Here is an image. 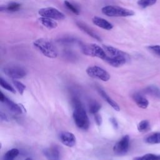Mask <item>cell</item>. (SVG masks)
Masks as SVG:
<instances>
[{
    "mask_svg": "<svg viewBox=\"0 0 160 160\" xmlns=\"http://www.w3.org/2000/svg\"><path fill=\"white\" fill-rule=\"evenodd\" d=\"M33 45L41 54L49 58H56L58 56V51L54 44L48 39L39 38L35 40Z\"/></svg>",
    "mask_w": 160,
    "mask_h": 160,
    "instance_id": "1",
    "label": "cell"
},
{
    "mask_svg": "<svg viewBox=\"0 0 160 160\" xmlns=\"http://www.w3.org/2000/svg\"><path fill=\"white\" fill-rule=\"evenodd\" d=\"M82 52L89 56L97 57L104 60L106 56V53L102 47L94 43H83L79 44Z\"/></svg>",
    "mask_w": 160,
    "mask_h": 160,
    "instance_id": "2",
    "label": "cell"
},
{
    "mask_svg": "<svg viewBox=\"0 0 160 160\" xmlns=\"http://www.w3.org/2000/svg\"><path fill=\"white\" fill-rule=\"evenodd\" d=\"M103 14L108 17H128L134 15V12L129 9L117 6H106L101 9Z\"/></svg>",
    "mask_w": 160,
    "mask_h": 160,
    "instance_id": "3",
    "label": "cell"
},
{
    "mask_svg": "<svg viewBox=\"0 0 160 160\" xmlns=\"http://www.w3.org/2000/svg\"><path fill=\"white\" fill-rule=\"evenodd\" d=\"M73 119L76 125L79 129L87 130L89 128V120L82 105L74 108L73 112Z\"/></svg>",
    "mask_w": 160,
    "mask_h": 160,
    "instance_id": "4",
    "label": "cell"
},
{
    "mask_svg": "<svg viewBox=\"0 0 160 160\" xmlns=\"http://www.w3.org/2000/svg\"><path fill=\"white\" fill-rule=\"evenodd\" d=\"M2 71L6 76L13 79L22 78L27 74V71L24 67L14 64L4 66L2 68Z\"/></svg>",
    "mask_w": 160,
    "mask_h": 160,
    "instance_id": "5",
    "label": "cell"
},
{
    "mask_svg": "<svg viewBox=\"0 0 160 160\" xmlns=\"http://www.w3.org/2000/svg\"><path fill=\"white\" fill-rule=\"evenodd\" d=\"M86 71L89 76L102 81H108L111 78L110 74L107 71L98 66H89L86 69Z\"/></svg>",
    "mask_w": 160,
    "mask_h": 160,
    "instance_id": "6",
    "label": "cell"
},
{
    "mask_svg": "<svg viewBox=\"0 0 160 160\" xmlns=\"http://www.w3.org/2000/svg\"><path fill=\"white\" fill-rule=\"evenodd\" d=\"M38 14L41 17L48 18L54 20H63L66 18L65 14L63 12L52 7L41 8L38 11Z\"/></svg>",
    "mask_w": 160,
    "mask_h": 160,
    "instance_id": "7",
    "label": "cell"
},
{
    "mask_svg": "<svg viewBox=\"0 0 160 160\" xmlns=\"http://www.w3.org/2000/svg\"><path fill=\"white\" fill-rule=\"evenodd\" d=\"M129 147V136L128 135H125L114 144L113 147V151L117 155H124L128 151Z\"/></svg>",
    "mask_w": 160,
    "mask_h": 160,
    "instance_id": "8",
    "label": "cell"
},
{
    "mask_svg": "<svg viewBox=\"0 0 160 160\" xmlns=\"http://www.w3.org/2000/svg\"><path fill=\"white\" fill-rule=\"evenodd\" d=\"M129 59H130L129 56H120V57H111L106 55L104 61L113 67L118 68L126 64L129 60Z\"/></svg>",
    "mask_w": 160,
    "mask_h": 160,
    "instance_id": "9",
    "label": "cell"
},
{
    "mask_svg": "<svg viewBox=\"0 0 160 160\" xmlns=\"http://www.w3.org/2000/svg\"><path fill=\"white\" fill-rule=\"evenodd\" d=\"M0 100L12 112L15 114H21L22 112V109L21 107L18 104L12 101L8 98L5 95L3 94L2 92H1L0 93Z\"/></svg>",
    "mask_w": 160,
    "mask_h": 160,
    "instance_id": "10",
    "label": "cell"
},
{
    "mask_svg": "<svg viewBox=\"0 0 160 160\" xmlns=\"http://www.w3.org/2000/svg\"><path fill=\"white\" fill-rule=\"evenodd\" d=\"M59 138L61 142L66 146L71 148L73 147L76 144V137L70 132H61L59 134Z\"/></svg>",
    "mask_w": 160,
    "mask_h": 160,
    "instance_id": "11",
    "label": "cell"
},
{
    "mask_svg": "<svg viewBox=\"0 0 160 160\" xmlns=\"http://www.w3.org/2000/svg\"><path fill=\"white\" fill-rule=\"evenodd\" d=\"M76 24L77 26L80 29H81L83 32L86 33L89 36L92 37V38L96 39L98 41H101V37L96 32H94L91 28H89L86 24H85L84 22H83L82 21H78L76 22Z\"/></svg>",
    "mask_w": 160,
    "mask_h": 160,
    "instance_id": "12",
    "label": "cell"
},
{
    "mask_svg": "<svg viewBox=\"0 0 160 160\" xmlns=\"http://www.w3.org/2000/svg\"><path fill=\"white\" fill-rule=\"evenodd\" d=\"M102 48L106 53V55L111 57H120V56H128L129 54L126 52L111 46L103 45Z\"/></svg>",
    "mask_w": 160,
    "mask_h": 160,
    "instance_id": "13",
    "label": "cell"
},
{
    "mask_svg": "<svg viewBox=\"0 0 160 160\" xmlns=\"http://www.w3.org/2000/svg\"><path fill=\"white\" fill-rule=\"evenodd\" d=\"M42 152L48 160H60L59 151L55 146L45 148Z\"/></svg>",
    "mask_w": 160,
    "mask_h": 160,
    "instance_id": "14",
    "label": "cell"
},
{
    "mask_svg": "<svg viewBox=\"0 0 160 160\" xmlns=\"http://www.w3.org/2000/svg\"><path fill=\"white\" fill-rule=\"evenodd\" d=\"M92 21L94 25L105 30L109 31L113 28V25L111 22L101 17L94 16L92 19Z\"/></svg>",
    "mask_w": 160,
    "mask_h": 160,
    "instance_id": "15",
    "label": "cell"
},
{
    "mask_svg": "<svg viewBox=\"0 0 160 160\" xmlns=\"http://www.w3.org/2000/svg\"><path fill=\"white\" fill-rule=\"evenodd\" d=\"M132 99L136 104L140 108L146 109L149 105L148 100L139 92H136L132 95Z\"/></svg>",
    "mask_w": 160,
    "mask_h": 160,
    "instance_id": "16",
    "label": "cell"
},
{
    "mask_svg": "<svg viewBox=\"0 0 160 160\" xmlns=\"http://www.w3.org/2000/svg\"><path fill=\"white\" fill-rule=\"evenodd\" d=\"M98 92L99 93V94L101 96V97L114 109H115L116 111H119L120 110V108L119 106V105L113 100L107 94L106 92L102 90V89L101 88H98Z\"/></svg>",
    "mask_w": 160,
    "mask_h": 160,
    "instance_id": "17",
    "label": "cell"
},
{
    "mask_svg": "<svg viewBox=\"0 0 160 160\" xmlns=\"http://www.w3.org/2000/svg\"><path fill=\"white\" fill-rule=\"evenodd\" d=\"M38 20L43 26L49 30L55 29L58 27V23L54 19L44 17H41L38 19Z\"/></svg>",
    "mask_w": 160,
    "mask_h": 160,
    "instance_id": "18",
    "label": "cell"
},
{
    "mask_svg": "<svg viewBox=\"0 0 160 160\" xmlns=\"http://www.w3.org/2000/svg\"><path fill=\"white\" fill-rule=\"evenodd\" d=\"M21 8V4L18 2H10L8 4L6 5H2L1 6V11H7L9 12H15L18 11Z\"/></svg>",
    "mask_w": 160,
    "mask_h": 160,
    "instance_id": "19",
    "label": "cell"
},
{
    "mask_svg": "<svg viewBox=\"0 0 160 160\" xmlns=\"http://www.w3.org/2000/svg\"><path fill=\"white\" fill-rule=\"evenodd\" d=\"M145 92L157 98H160V89L153 85L149 86L144 89Z\"/></svg>",
    "mask_w": 160,
    "mask_h": 160,
    "instance_id": "20",
    "label": "cell"
},
{
    "mask_svg": "<svg viewBox=\"0 0 160 160\" xmlns=\"http://www.w3.org/2000/svg\"><path fill=\"white\" fill-rule=\"evenodd\" d=\"M146 142L149 144L160 143V132H154L146 138Z\"/></svg>",
    "mask_w": 160,
    "mask_h": 160,
    "instance_id": "21",
    "label": "cell"
},
{
    "mask_svg": "<svg viewBox=\"0 0 160 160\" xmlns=\"http://www.w3.org/2000/svg\"><path fill=\"white\" fill-rule=\"evenodd\" d=\"M19 154V150L17 149H11L7 151L4 155L3 160H14Z\"/></svg>",
    "mask_w": 160,
    "mask_h": 160,
    "instance_id": "22",
    "label": "cell"
},
{
    "mask_svg": "<svg viewBox=\"0 0 160 160\" xmlns=\"http://www.w3.org/2000/svg\"><path fill=\"white\" fill-rule=\"evenodd\" d=\"M150 124L148 120H142L140 121L138 125V129L141 132H148L150 130Z\"/></svg>",
    "mask_w": 160,
    "mask_h": 160,
    "instance_id": "23",
    "label": "cell"
},
{
    "mask_svg": "<svg viewBox=\"0 0 160 160\" xmlns=\"http://www.w3.org/2000/svg\"><path fill=\"white\" fill-rule=\"evenodd\" d=\"M133 160H160V155L149 153L142 156L136 157L133 159Z\"/></svg>",
    "mask_w": 160,
    "mask_h": 160,
    "instance_id": "24",
    "label": "cell"
},
{
    "mask_svg": "<svg viewBox=\"0 0 160 160\" xmlns=\"http://www.w3.org/2000/svg\"><path fill=\"white\" fill-rule=\"evenodd\" d=\"M101 109V104H99L98 102L93 101L90 102L89 104V112L91 114H96Z\"/></svg>",
    "mask_w": 160,
    "mask_h": 160,
    "instance_id": "25",
    "label": "cell"
},
{
    "mask_svg": "<svg viewBox=\"0 0 160 160\" xmlns=\"http://www.w3.org/2000/svg\"><path fill=\"white\" fill-rule=\"evenodd\" d=\"M156 1L157 0H139L137 3L142 8H146L154 5Z\"/></svg>",
    "mask_w": 160,
    "mask_h": 160,
    "instance_id": "26",
    "label": "cell"
},
{
    "mask_svg": "<svg viewBox=\"0 0 160 160\" xmlns=\"http://www.w3.org/2000/svg\"><path fill=\"white\" fill-rule=\"evenodd\" d=\"M0 84L2 88H3L4 89L12 92V93H16V91L14 89V88L11 86L6 81H5L2 77L1 78V79H0Z\"/></svg>",
    "mask_w": 160,
    "mask_h": 160,
    "instance_id": "27",
    "label": "cell"
},
{
    "mask_svg": "<svg viewBox=\"0 0 160 160\" xmlns=\"http://www.w3.org/2000/svg\"><path fill=\"white\" fill-rule=\"evenodd\" d=\"M12 82H13L14 86L18 90V91L19 92V94L21 95L23 94V92H24V90L26 89V86L24 84H23L22 82L17 81L16 79H13Z\"/></svg>",
    "mask_w": 160,
    "mask_h": 160,
    "instance_id": "28",
    "label": "cell"
},
{
    "mask_svg": "<svg viewBox=\"0 0 160 160\" xmlns=\"http://www.w3.org/2000/svg\"><path fill=\"white\" fill-rule=\"evenodd\" d=\"M64 4L65 5V6L71 12H72L74 14L78 15L79 14V10L77 8V7H76L74 5H73L72 4H71L70 2H69L67 0H65L64 1Z\"/></svg>",
    "mask_w": 160,
    "mask_h": 160,
    "instance_id": "29",
    "label": "cell"
},
{
    "mask_svg": "<svg viewBox=\"0 0 160 160\" xmlns=\"http://www.w3.org/2000/svg\"><path fill=\"white\" fill-rule=\"evenodd\" d=\"M58 42L60 43H62L63 44H71L72 42H76V39L72 38H64L59 40H58Z\"/></svg>",
    "mask_w": 160,
    "mask_h": 160,
    "instance_id": "30",
    "label": "cell"
},
{
    "mask_svg": "<svg viewBox=\"0 0 160 160\" xmlns=\"http://www.w3.org/2000/svg\"><path fill=\"white\" fill-rule=\"evenodd\" d=\"M148 48L154 54L160 56V45H152L148 46Z\"/></svg>",
    "mask_w": 160,
    "mask_h": 160,
    "instance_id": "31",
    "label": "cell"
},
{
    "mask_svg": "<svg viewBox=\"0 0 160 160\" xmlns=\"http://www.w3.org/2000/svg\"><path fill=\"white\" fill-rule=\"evenodd\" d=\"M94 120H95V122H96V123L98 126H101V125L102 122V118H101V115H99L98 113L96 114L95 116H94Z\"/></svg>",
    "mask_w": 160,
    "mask_h": 160,
    "instance_id": "32",
    "label": "cell"
},
{
    "mask_svg": "<svg viewBox=\"0 0 160 160\" xmlns=\"http://www.w3.org/2000/svg\"><path fill=\"white\" fill-rule=\"evenodd\" d=\"M109 121H110L111 124L112 125L113 128L114 129H117L118 127V122H117L116 119L115 118H111L109 119Z\"/></svg>",
    "mask_w": 160,
    "mask_h": 160,
    "instance_id": "33",
    "label": "cell"
},
{
    "mask_svg": "<svg viewBox=\"0 0 160 160\" xmlns=\"http://www.w3.org/2000/svg\"><path fill=\"white\" fill-rule=\"evenodd\" d=\"M1 121H8V118L6 116V114H4L2 112H1Z\"/></svg>",
    "mask_w": 160,
    "mask_h": 160,
    "instance_id": "34",
    "label": "cell"
},
{
    "mask_svg": "<svg viewBox=\"0 0 160 160\" xmlns=\"http://www.w3.org/2000/svg\"><path fill=\"white\" fill-rule=\"evenodd\" d=\"M26 160H32V159H31V158H27Z\"/></svg>",
    "mask_w": 160,
    "mask_h": 160,
    "instance_id": "35",
    "label": "cell"
}]
</instances>
